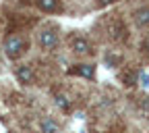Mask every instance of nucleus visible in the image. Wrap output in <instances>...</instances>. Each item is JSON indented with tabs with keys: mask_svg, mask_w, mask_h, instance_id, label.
Masks as SVG:
<instances>
[{
	"mask_svg": "<svg viewBox=\"0 0 149 133\" xmlns=\"http://www.w3.org/2000/svg\"><path fill=\"white\" fill-rule=\"evenodd\" d=\"M17 77H19V81H23V83H31V81H33V71H31V67H29V65L19 67V69H17Z\"/></svg>",
	"mask_w": 149,
	"mask_h": 133,
	"instance_id": "obj_4",
	"label": "nucleus"
},
{
	"mask_svg": "<svg viewBox=\"0 0 149 133\" xmlns=\"http://www.w3.org/2000/svg\"><path fill=\"white\" fill-rule=\"evenodd\" d=\"M102 4H110V2H114V0H100Z\"/></svg>",
	"mask_w": 149,
	"mask_h": 133,
	"instance_id": "obj_12",
	"label": "nucleus"
},
{
	"mask_svg": "<svg viewBox=\"0 0 149 133\" xmlns=\"http://www.w3.org/2000/svg\"><path fill=\"white\" fill-rule=\"evenodd\" d=\"M56 104H58L60 108H64V110H68V108H70V104H68V102H66V98H62V96L56 98Z\"/></svg>",
	"mask_w": 149,
	"mask_h": 133,
	"instance_id": "obj_8",
	"label": "nucleus"
},
{
	"mask_svg": "<svg viewBox=\"0 0 149 133\" xmlns=\"http://www.w3.org/2000/svg\"><path fill=\"white\" fill-rule=\"evenodd\" d=\"M44 129H46V131H48V133H54V131H56V125H54V123H50V121H48V123H44Z\"/></svg>",
	"mask_w": 149,
	"mask_h": 133,
	"instance_id": "obj_9",
	"label": "nucleus"
},
{
	"mask_svg": "<svg viewBox=\"0 0 149 133\" xmlns=\"http://www.w3.org/2000/svg\"><path fill=\"white\" fill-rule=\"evenodd\" d=\"M143 52L149 54V37H145V42H143Z\"/></svg>",
	"mask_w": 149,
	"mask_h": 133,
	"instance_id": "obj_11",
	"label": "nucleus"
},
{
	"mask_svg": "<svg viewBox=\"0 0 149 133\" xmlns=\"http://www.w3.org/2000/svg\"><path fill=\"white\" fill-rule=\"evenodd\" d=\"M72 50L79 54H87V52H91V46L85 37H72Z\"/></svg>",
	"mask_w": 149,
	"mask_h": 133,
	"instance_id": "obj_3",
	"label": "nucleus"
},
{
	"mask_svg": "<svg viewBox=\"0 0 149 133\" xmlns=\"http://www.w3.org/2000/svg\"><path fill=\"white\" fill-rule=\"evenodd\" d=\"M4 50H6V56H8V58H19V56L25 54L27 42L23 40L21 35H8L6 40H4Z\"/></svg>",
	"mask_w": 149,
	"mask_h": 133,
	"instance_id": "obj_1",
	"label": "nucleus"
},
{
	"mask_svg": "<svg viewBox=\"0 0 149 133\" xmlns=\"http://www.w3.org/2000/svg\"><path fill=\"white\" fill-rule=\"evenodd\" d=\"M135 21H137L141 27H149V6L139 8V11L135 13Z\"/></svg>",
	"mask_w": 149,
	"mask_h": 133,
	"instance_id": "obj_7",
	"label": "nucleus"
},
{
	"mask_svg": "<svg viewBox=\"0 0 149 133\" xmlns=\"http://www.w3.org/2000/svg\"><path fill=\"white\" fill-rule=\"evenodd\" d=\"M147 75H149V73H147Z\"/></svg>",
	"mask_w": 149,
	"mask_h": 133,
	"instance_id": "obj_13",
	"label": "nucleus"
},
{
	"mask_svg": "<svg viewBox=\"0 0 149 133\" xmlns=\"http://www.w3.org/2000/svg\"><path fill=\"white\" fill-rule=\"evenodd\" d=\"M56 44H58V33L54 29H44L40 33V46L44 50H52V48H56Z\"/></svg>",
	"mask_w": 149,
	"mask_h": 133,
	"instance_id": "obj_2",
	"label": "nucleus"
},
{
	"mask_svg": "<svg viewBox=\"0 0 149 133\" xmlns=\"http://www.w3.org/2000/svg\"><path fill=\"white\" fill-rule=\"evenodd\" d=\"M70 73H72V75H81V77L91 79V77H93V67H91V65H77V67H72V69H70Z\"/></svg>",
	"mask_w": 149,
	"mask_h": 133,
	"instance_id": "obj_6",
	"label": "nucleus"
},
{
	"mask_svg": "<svg viewBox=\"0 0 149 133\" xmlns=\"http://www.w3.org/2000/svg\"><path fill=\"white\" fill-rule=\"evenodd\" d=\"M141 83L143 87H149V75H141Z\"/></svg>",
	"mask_w": 149,
	"mask_h": 133,
	"instance_id": "obj_10",
	"label": "nucleus"
},
{
	"mask_svg": "<svg viewBox=\"0 0 149 133\" xmlns=\"http://www.w3.org/2000/svg\"><path fill=\"white\" fill-rule=\"evenodd\" d=\"M35 4H37V8L44 11V13L58 11V0H35Z\"/></svg>",
	"mask_w": 149,
	"mask_h": 133,
	"instance_id": "obj_5",
	"label": "nucleus"
}]
</instances>
